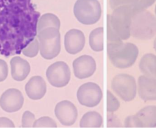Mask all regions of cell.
Instances as JSON below:
<instances>
[{"mask_svg": "<svg viewBox=\"0 0 156 131\" xmlns=\"http://www.w3.org/2000/svg\"><path fill=\"white\" fill-rule=\"evenodd\" d=\"M40 16L32 0H0V54H20L37 36Z\"/></svg>", "mask_w": 156, "mask_h": 131, "instance_id": "cell-1", "label": "cell"}, {"mask_svg": "<svg viewBox=\"0 0 156 131\" xmlns=\"http://www.w3.org/2000/svg\"><path fill=\"white\" fill-rule=\"evenodd\" d=\"M107 55L113 66L118 68H127L135 62L138 49L132 43H123L122 40L107 42Z\"/></svg>", "mask_w": 156, "mask_h": 131, "instance_id": "cell-2", "label": "cell"}, {"mask_svg": "<svg viewBox=\"0 0 156 131\" xmlns=\"http://www.w3.org/2000/svg\"><path fill=\"white\" fill-rule=\"evenodd\" d=\"M110 15H107V27L110 29L122 40L130 37V24L133 8L129 5L118 7L113 10Z\"/></svg>", "mask_w": 156, "mask_h": 131, "instance_id": "cell-3", "label": "cell"}, {"mask_svg": "<svg viewBox=\"0 0 156 131\" xmlns=\"http://www.w3.org/2000/svg\"><path fill=\"white\" fill-rule=\"evenodd\" d=\"M130 35L139 40H149L156 34V18L146 10L133 9L130 29Z\"/></svg>", "mask_w": 156, "mask_h": 131, "instance_id": "cell-4", "label": "cell"}, {"mask_svg": "<svg viewBox=\"0 0 156 131\" xmlns=\"http://www.w3.org/2000/svg\"><path fill=\"white\" fill-rule=\"evenodd\" d=\"M41 55L50 60L58 55L60 51V34L59 29L48 27L38 32Z\"/></svg>", "mask_w": 156, "mask_h": 131, "instance_id": "cell-5", "label": "cell"}, {"mask_svg": "<svg viewBox=\"0 0 156 131\" xmlns=\"http://www.w3.org/2000/svg\"><path fill=\"white\" fill-rule=\"evenodd\" d=\"M73 12L76 19L85 25L97 23L102 13L101 4L98 0H77Z\"/></svg>", "mask_w": 156, "mask_h": 131, "instance_id": "cell-6", "label": "cell"}, {"mask_svg": "<svg viewBox=\"0 0 156 131\" xmlns=\"http://www.w3.org/2000/svg\"><path fill=\"white\" fill-rule=\"evenodd\" d=\"M111 86L113 91L124 101H130L135 97L136 85L134 77L130 75H116L112 79Z\"/></svg>", "mask_w": 156, "mask_h": 131, "instance_id": "cell-7", "label": "cell"}, {"mask_svg": "<svg viewBox=\"0 0 156 131\" xmlns=\"http://www.w3.org/2000/svg\"><path fill=\"white\" fill-rule=\"evenodd\" d=\"M126 127H155L156 106H146L136 115L128 116L124 122Z\"/></svg>", "mask_w": 156, "mask_h": 131, "instance_id": "cell-8", "label": "cell"}, {"mask_svg": "<svg viewBox=\"0 0 156 131\" xmlns=\"http://www.w3.org/2000/svg\"><path fill=\"white\" fill-rule=\"evenodd\" d=\"M77 97L81 105L93 107L101 102L102 92L98 85L93 82H88L79 87L77 92Z\"/></svg>", "mask_w": 156, "mask_h": 131, "instance_id": "cell-9", "label": "cell"}, {"mask_svg": "<svg viewBox=\"0 0 156 131\" xmlns=\"http://www.w3.org/2000/svg\"><path fill=\"white\" fill-rule=\"evenodd\" d=\"M46 74L49 82L55 87L66 86L71 77L69 68L63 62H57L50 65Z\"/></svg>", "mask_w": 156, "mask_h": 131, "instance_id": "cell-10", "label": "cell"}, {"mask_svg": "<svg viewBox=\"0 0 156 131\" xmlns=\"http://www.w3.org/2000/svg\"><path fill=\"white\" fill-rule=\"evenodd\" d=\"M24 97L18 89L10 88L5 91L0 97V106L7 112L18 111L23 106Z\"/></svg>", "mask_w": 156, "mask_h": 131, "instance_id": "cell-11", "label": "cell"}, {"mask_svg": "<svg viewBox=\"0 0 156 131\" xmlns=\"http://www.w3.org/2000/svg\"><path fill=\"white\" fill-rule=\"evenodd\" d=\"M55 115L62 124L69 126L76 122L77 110L72 102L68 101H63L56 105Z\"/></svg>", "mask_w": 156, "mask_h": 131, "instance_id": "cell-12", "label": "cell"}, {"mask_svg": "<svg viewBox=\"0 0 156 131\" xmlns=\"http://www.w3.org/2000/svg\"><path fill=\"white\" fill-rule=\"evenodd\" d=\"M74 74L79 79H82L91 76L96 71V62L90 55H82L74 60L73 63Z\"/></svg>", "mask_w": 156, "mask_h": 131, "instance_id": "cell-13", "label": "cell"}, {"mask_svg": "<svg viewBox=\"0 0 156 131\" xmlns=\"http://www.w3.org/2000/svg\"><path fill=\"white\" fill-rule=\"evenodd\" d=\"M85 43L84 34L79 29H71L65 35V48L66 51L71 54H76L81 51L85 46Z\"/></svg>", "mask_w": 156, "mask_h": 131, "instance_id": "cell-14", "label": "cell"}, {"mask_svg": "<svg viewBox=\"0 0 156 131\" xmlns=\"http://www.w3.org/2000/svg\"><path fill=\"white\" fill-rule=\"evenodd\" d=\"M138 83V94L143 100L156 101V79L141 76Z\"/></svg>", "mask_w": 156, "mask_h": 131, "instance_id": "cell-15", "label": "cell"}, {"mask_svg": "<svg viewBox=\"0 0 156 131\" xmlns=\"http://www.w3.org/2000/svg\"><path fill=\"white\" fill-rule=\"evenodd\" d=\"M25 90L30 99L38 100L44 96L46 91V84L41 76H34L26 83Z\"/></svg>", "mask_w": 156, "mask_h": 131, "instance_id": "cell-16", "label": "cell"}, {"mask_svg": "<svg viewBox=\"0 0 156 131\" xmlns=\"http://www.w3.org/2000/svg\"><path fill=\"white\" fill-rule=\"evenodd\" d=\"M12 78L16 81L24 80L30 73V67L27 61L20 57H14L10 60Z\"/></svg>", "mask_w": 156, "mask_h": 131, "instance_id": "cell-17", "label": "cell"}, {"mask_svg": "<svg viewBox=\"0 0 156 131\" xmlns=\"http://www.w3.org/2000/svg\"><path fill=\"white\" fill-rule=\"evenodd\" d=\"M139 68L146 76L156 79V56L152 54H147L141 58Z\"/></svg>", "mask_w": 156, "mask_h": 131, "instance_id": "cell-18", "label": "cell"}, {"mask_svg": "<svg viewBox=\"0 0 156 131\" xmlns=\"http://www.w3.org/2000/svg\"><path fill=\"white\" fill-rule=\"evenodd\" d=\"M103 119L101 115L94 111L86 113L80 121V127H93L97 128L102 126Z\"/></svg>", "mask_w": 156, "mask_h": 131, "instance_id": "cell-19", "label": "cell"}, {"mask_svg": "<svg viewBox=\"0 0 156 131\" xmlns=\"http://www.w3.org/2000/svg\"><path fill=\"white\" fill-rule=\"evenodd\" d=\"M60 21L54 14L47 13L40 16L37 23V32L48 27H55L59 29Z\"/></svg>", "mask_w": 156, "mask_h": 131, "instance_id": "cell-20", "label": "cell"}, {"mask_svg": "<svg viewBox=\"0 0 156 131\" xmlns=\"http://www.w3.org/2000/svg\"><path fill=\"white\" fill-rule=\"evenodd\" d=\"M89 44L91 48L99 52L104 49V28L98 27L93 30L89 36Z\"/></svg>", "mask_w": 156, "mask_h": 131, "instance_id": "cell-21", "label": "cell"}, {"mask_svg": "<svg viewBox=\"0 0 156 131\" xmlns=\"http://www.w3.org/2000/svg\"><path fill=\"white\" fill-rule=\"evenodd\" d=\"M39 43L37 38H34L26 48L22 50V53L26 57H34L39 51Z\"/></svg>", "mask_w": 156, "mask_h": 131, "instance_id": "cell-22", "label": "cell"}, {"mask_svg": "<svg viewBox=\"0 0 156 131\" xmlns=\"http://www.w3.org/2000/svg\"><path fill=\"white\" fill-rule=\"evenodd\" d=\"M33 127H57L56 122L50 117L43 116L35 121Z\"/></svg>", "mask_w": 156, "mask_h": 131, "instance_id": "cell-23", "label": "cell"}, {"mask_svg": "<svg viewBox=\"0 0 156 131\" xmlns=\"http://www.w3.org/2000/svg\"><path fill=\"white\" fill-rule=\"evenodd\" d=\"M107 110L108 112H113L118 109L119 102L109 91L107 92Z\"/></svg>", "mask_w": 156, "mask_h": 131, "instance_id": "cell-24", "label": "cell"}, {"mask_svg": "<svg viewBox=\"0 0 156 131\" xmlns=\"http://www.w3.org/2000/svg\"><path fill=\"white\" fill-rule=\"evenodd\" d=\"M35 121L34 115L29 111H26L22 116V127H33Z\"/></svg>", "mask_w": 156, "mask_h": 131, "instance_id": "cell-25", "label": "cell"}, {"mask_svg": "<svg viewBox=\"0 0 156 131\" xmlns=\"http://www.w3.org/2000/svg\"><path fill=\"white\" fill-rule=\"evenodd\" d=\"M138 0H110L109 4L111 9H114L122 5H129L133 7Z\"/></svg>", "mask_w": 156, "mask_h": 131, "instance_id": "cell-26", "label": "cell"}, {"mask_svg": "<svg viewBox=\"0 0 156 131\" xmlns=\"http://www.w3.org/2000/svg\"><path fill=\"white\" fill-rule=\"evenodd\" d=\"M156 0H138L136 4L132 7L134 10H146L150 6H151Z\"/></svg>", "mask_w": 156, "mask_h": 131, "instance_id": "cell-27", "label": "cell"}, {"mask_svg": "<svg viewBox=\"0 0 156 131\" xmlns=\"http://www.w3.org/2000/svg\"><path fill=\"white\" fill-rule=\"evenodd\" d=\"M8 75V66L7 63L2 59H0V82L4 81Z\"/></svg>", "mask_w": 156, "mask_h": 131, "instance_id": "cell-28", "label": "cell"}, {"mask_svg": "<svg viewBox=\"0 0 156 131\" xmlns=\"http://www.w3.org/2000/svg\"><path fill=\"white\" fill-rule=\"evenodd\" d=\"M0 127H15L13 122L7 118L1 117L0 118Z\"/></svg>", "mask_w": 156, "mask_h": 131, "instance_id": "cell-29", "label": "cell"}, {"mask_svg": "<svg viewBox=\"0 0 156 131\" xmlns=\"http://www.w3.org/2000/svg\"><path fill=\"white\" fill-rule=\"evenodd\" d=\"M154 49L156 51V38L154 40Z\"/></svg>", "mask_w": 156, "mask_h": 131, "instance_id": "cell-30", "label": "cell"}, {"mask_svg": "<svg viewBox=\"0 0 156 131\" xmlns=\"http://www.w3.org/2000/svg\"><path fill=\"white\" fill-rule=\"evenodd\" d=\"M155 15H156V6H155Z\"/></svg>", "mask_w": 156, "mask_h": 131, "instance_id": "cell-31", "label": "cell"}]
</instances>
